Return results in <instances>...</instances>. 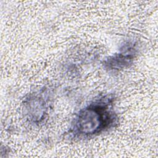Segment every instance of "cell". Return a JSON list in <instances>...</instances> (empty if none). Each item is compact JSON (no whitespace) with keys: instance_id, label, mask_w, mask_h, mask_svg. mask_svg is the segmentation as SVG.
Listing matches in <instances>:
<instances>
[{"instance_id":"1","label":"cell","mask_w":158,"mask_h":158,"mask_svg":"<svg viewBox=\"0 0 158 158\" xmlns=\"http://www.w3.org/2000/svg\"><path fill=\"white\" fill-rule=\"evenodd\" d=\"M113 102V97L106 95L81 109L74 118L69 135L73 138H87L112 127L117 120Z\"/></svg>"},{"instance_id":"2","label":"cell","mask_w":158,"mask_h":158,"mask_svg":"<svg viewBox=\"0 0 158 158\" xmlns=\"http://www.w3.org/2000/svg\"><path fill=\"white\" fill-rule=\"evenodd\" d=\"M49 105V97L46 91L41 90L31 93L24 101L25 115L31 123L40 124L46 118Z\"/></svg>"},{"instance_id":"3","label":"cell","mask_w":158,"mask_h":158,"mask_svg":"<svg viewBox=\"0 0 158 158\" xmlns=\"http://www.w3.org/2000/svg\"><path fill=\"white\" fill-rule=\"evenodd\" d=\"M135 44L128 43L125 44L120 51L109 57L104 62V67L109 70H119L130 65L136 55Z\"/></svg>"}]
</instances>
